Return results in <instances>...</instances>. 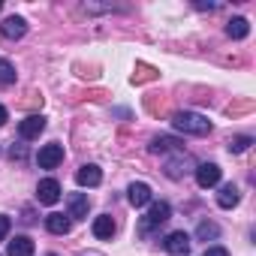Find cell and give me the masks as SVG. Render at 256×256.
Instances as JSON below:
<instances>
[{"instance_id": "cell-20", "label": "cell", "mask_w": 256, "mask_h": 256, "mask_svg": "<svg viewBox=\"0 0 256 256\" xmlns=\"http://www.w3.org/2000/svg\"><path fill=\"white\" fill-rule=\"evenodd\" d=\"M217 232H220V229H217V223H208V220H202V223H199V229H196V235H199L202 241H205V238H217Z\"/></svg>"}, {"instance_id": "cell-26", "label": "cell", "mask_w": 256, "mask_h": 256, "mask_svg": "<svg viewBox=\"0 0 256 256\" xmlns=\"http://www.w3.org/2000/svg\"><path fill=\"white\" fill-rule=\"evenodd\" d=\"M0 6H4V4H0Z\"/></svg>"}, {"instance_id": "cell-11", "label": "cell", "mask_w": 256, "mask_h": 256, "mask_svg": "<svg viewBox=\"0 0 256 256\" xmlns=\"http://www.w3.org/2000/svg\"><path fill=\"white\" fill-rule=\"evenodd\" d=\"M88 208H90V202H88V193H72L70 196V220H84L88 217Z\"/></svg>"}, {"instance_id": "cell-4", "label": "cell", "mask_w": 256, "mask_h": 256, "mask_svg": "<svg viewBox=\"0 0 256 256\" xmlns=\"http://www.w3.org/2000/svg\"><path fill=\"white\" fill-rule=\"evenodd\" d=\"M196 184H199L202 190L217 187V184H220V166H217V163H202V166H196Z\"/></svg>"}, {"instance_id": "cell-2", "label": "cell", "mask_w": 256, "mask_h": 256, "mask_svg": "<svg viewBox=\"0 0 256 256\" xmlns=\"http://www.w3.org/2000/svg\"><path fill=\"white\" fill-rule=\"evenodd\" d=\"M169 217H172L169 202H151V205H148V214L139 220V235H151V232H154L157 226H163Z\"/></svg>"}, {"instance_id": "cell-1", "label": "cell", "mask_w": 256, "mask_h": 256, "mask_svg": "<svg viewBox=\"0 0 256 256\" xmlns=\"http://www.w3.org/2000/svg\"><path fill=\"white\" fill-rule=\"evenodd\" d=\"M172 126L184 136H208L211 133V120L199 112H178L172 118Z\"/></svg>"}, {"instance_id": "cell-5", "label": "cell", "mask_w": 256, "mask_h": 256, "mask_svg": "<svg viewBox=\"0 0 256 256\" xmlns=\"http://www.w3.org/2000/svg\"><path fill=\"white\" fill-rule=\"evenodd\" d=\"M163 247H166V253H172V256H187V253H190V235H187V232H169L166 241H163Z\"/></svg>"}, {"instance_id": "cell-8", "label": "cell", "mask_w": 256, "mask_h": 256, "mask_svg": "<svg viewBox=\"0 0 256 256\" xmlns=\"http://www.w3.org/2000/svg\"><path fill=\"white\" fill-rule=\"evenodd\" d=\"M0 34H4L6 40H22V36L28 34V22H24L22 16H10L4 24H0Z\"/></svg>"}, {"instance_id": "cell-17", "label": "cell", "mask_w": 256, "mask_h": 256, "mask_svg": "<svg viewBox=\"0 0 256 256\" xmlns=\"http://www.w3.org/2000/svg\"><path fill=\"white\" fill-rule=\"evenodd\" d=\"M226 34H229L232 40H244V36L250 34V24H247V18H232V22L226 24Z\"/></svg>"}, {"instance_id": "cell-24", "label": "cell", "mask_w": 256, "mask_h": 256, "mask_svg": "<svg viewBox=\"0 0 256 256\" xmlns=\"http://www.w3.org/2000/svg\"><path fill=\"white\" fill-rule=\"evenodd\" d=\"M6 118H10V114H6V108H4V106H0V126H4V124H6Z\"/></svg>"}, {"instance_id": "cell-25", "label": "cell", "mask_w": 256, "mask_h": 256, "mask_svg": "<svg viewBox=\"0 0 256 256\" xmlns=\"http://www.w3.org/2000/svg\"><path fill=\"white\" fill-rule=\"evenodd\" d=\"M46 256H58V253H46Z\"/></svg>"}, {"instance_id": "cell-22", "label": "cell", "mask_w": 256, "mask_h": 256, "mask_svg": "<svg viewBox=\"0 0 256 256\" xmlns=\"http://www.w3.org/2000/svg\"><path fill=\"white\" fill-rule=\"evenodd\" d=\"M202 256H229V250H226V247H208Z\"/></svg>"}, {"instance_id": "cell-9", "label": "cell", "mask_w": 256, "mask_h": 256, "mask_svg": "<svg viewBox=\"0 0 256 256\" xmlns=\"http://www.w3.org/2000/svg\"><path fill=\"white\" fill-rule=\"evenodd\" d=\"M126 199H130L133 208H145V205H151V187L136 181V184H130V190H126Z\"/></svg>"}, {"instance_id": "cell-6", "label": "cell", "mask_w": 256, "mask_h": 256, "mask_svg": "<svg viewBox=\"0 0 256 256\" xmlns=\"http://www.w3.org/2000/svg\"><path fill=\"white\" fill-rule=\"evenodd\" d=\"M42 130H46V118H42V114H28V118L18 124V136H22V139H40Z\"/></svg>"}, {"instance_id": "cell-19", "label": "cell", "mask_w": 256, "mask_h": 256, "mask_svg": "<svg viewBox=\"0 0 256 256\" xmlns=\"http://www.w3.org/2000/svg\"><path fill=\"white\" fill-rule=\"evenodd\" d=\"M16 82V66L10 60H0V84H12Z\"/></svg>"}, {"instance_id": "cell-18", "label": "cell", "mask_w": 256, "mask_h": 256, "mask_svg": "<svg viewBox=\"0 0 256 256\" xmlns=\"http://www.w3.org/2000/svg\"><path fill=\"white\" fill-rule=\"evenodd\" d=\"M250 145H253V136H235V139H229V154H241Z\"/></svg>"}, {"instance_id": "cell-13", "label": "cell", "mask_w": 256, "mask_h": 256, "mask_svg": "<svg viewBox=\"0 0 256 256\" xmlns=\"http://www.w3.org/2000/svg\"><path fill=\"white\" fill-rule=\"evenodd\" d=\"M6 256H34V241H30L28 235H16V238L10 241Z\"/></svg>"}, {"instance_id": "cell-23", "label": "cell", "mask_w": 256, "mask_h": 256, "mask_svg": "<svg viewBox=\"0 0 256 256\" xmlns=\"http://www.w3.org/2000/svg\"><path fill=\"white\" fill-rule=\"evenodd\" d=\"M10 154H12V160H22V157H24V148H22V145H18V148L12 145V148H10Z\"/></svg>"}, {"instance_id": "cell-3", "label": "cell", "mask_w": 256, "mask_h": 256, "mask_svg": "<svg viewBox=\"0 0 256 256\" xmlns=\"http://www.w3.org/2000/svg\"><path fill=\"white\" fill-rule=\"evenodd\" d=\"M60 160H64V145H58V142H52V145H42V148H40V154H36V163H40V169H54Z\"/></svg>"}, {"instance_id": "cell-16", "label": "cell", "mask_w": 256, "mask_h": 256, "mask_svg": "<svg viewBox=\"0 0 256 256\" xmlns=\"http://www.w3.org/2000/svg\"><path fill=\"white\" fill-rule=\"evenodd\" d=\"M114 220H112V214H100L96 220H94V235L96 238H112L114 235Z\"/></svg>"}, {"instance_id": "cell-15", "label": "cell", "mask_w": 256, "mask_h": 256, "mask_svg": "<svg viewBox=\"0 0 256 256\" xmlns=\"http://www.w3.org/2000/svg\"><path fill=\"white\" fill-rule=\"evenodd\" d=\"M238 199H241V193H238L235 184H223L220 193H217V205H220V208H235Z\"/></svg>"}, {"instance_id": "cell-14", "label": "cell", "mask_w": 256, "mask_h": 256, "mask_svg": "<svg viewBox=\"0 0 256 256\" xmlns=\"http://www.w3.org/2000/svg\"><path fill=\"white\" fill-rule=\"evenodd\" d=\"M154 154H169V151H181V142L178 139H172V136H157V139H151V145H148Z\"/></svg>"}, {"instance_id": "cell-12", "label": "cell", "mask_w": 256, "mask_h": 256, "mask_svg": "<svg viewBox=\"0 0 256 256\" xmlns=\"http://www.w3.org/2000/svg\"><path fill=\"white\" fill-rule=\"evenodd\" d=\"M46 229H48L52 235H66V232L72 229V220L54 211V214H48V217H46Z\"/></svg>"}, {"instance_id": "cell-10", "label": "cell", "mask_w": 256, "mask_h": 256, "mask_svg": "<svg viewBox=\"0 0 256 256\" xmlns=\"http://www.w3.org/2000/svg\"><path fill=\"white\" fill-rule=\"evenodd\" d=\"M76 181H78V187H100V181H102V172H100V166H94V163H84V166L76 172Z\"/></svg>"}, {"instance_id": "cell-21", "label": "cell", "mask_w": 256, "mask_h": 256, "mask_svg": "<svg viewBox=\"0 0 256 256\" xmlns=\"http://www.w3.org/2000/svg\"><path fill=\"white\" fill-rule=\"evenodd\" d=\"M10 226H12V220H10L6 214H0V241H4V238L10 235Z\"/></svg>"}, {"instance_id": "cell-7", "label": "cell", "mask_w": 256, "mask_h": 256, "mask_svg": "<svg viewBox=\"0 0 256 256\" xmlns=\"http://www.w3.org/2000/svg\"><path fill=\"white\" fill-rule=\"evenodd\" d=\"M36 199H40L42 205H54V202L60 199V184H58L54 178H42V181L36 184Z\"/></svg>"}]
</instances>
